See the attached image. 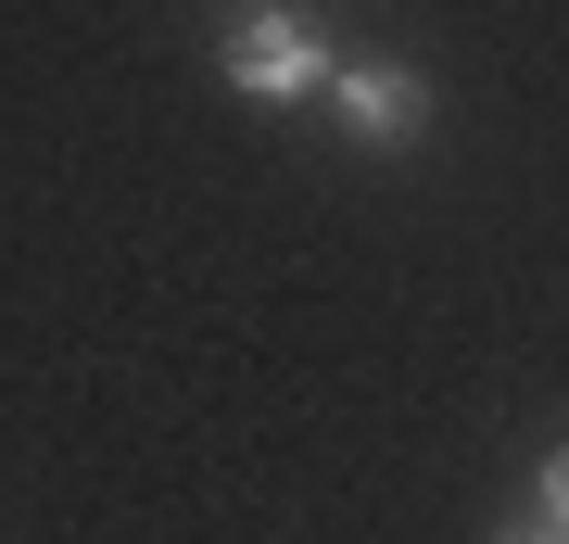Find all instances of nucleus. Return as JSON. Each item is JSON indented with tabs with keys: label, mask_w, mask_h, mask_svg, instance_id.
Masks as SVG:
<instances>
[{
	"label": "nucleus",
	"mask_w": 569,
	"mask_h": 544,
	"mask_svg": "<svg viewBox=\"0 0 569 544\" xmlns=\"http://www.w3.org/2000/svg\"><path fill=\"white\" fill-rule=\"evenodd\" d=\"M216 63H228V89H241V101H305V89H329V63H342V51H329L305 13H279V0H266V13L228 26Z\"/></svg>",
	"instance_id": "obj_1"
},
{
	"label": "nucleus",
	"mask_w": 569,
	"mask_h": 544,
	"mask_svg": "<svg viewBox=\"0 0 569 544\" xmlns=\"http://www.w3.org/2000/svg\"><path fill=\"white\" fill-rule=\"evenodd\" d=\"M329 115H342L355 152H406L430 127V89L406 77V63H329Z\"/></svg>",
	"instance_id": "obj_2"
},
{
	"label": "nucleus",
	"mask_w": 569,
	"mask_h": 544,
	"mask_svg": "<svg viewBox=\"0 0 569 544\" xmlns=\"http://www.w3.org/2000/svg\"><path fill=\"white\" fill-rule=\"evenodd\" d=\"M531 520L569 532V444H545V468H531Z\"/></svg>",
	"instance_id": "obj_3"
},
{
	"label": "nucleus",
	"mask_w": 569,
	"mask_h": 544,
	"mask_svg": "<svg viewBox=\"0 0 569 544\" xmlns=\"http://www.w3.org/2000/svg\"><path fill=\"white\" fill-rule=\"evenodd\" d=\"M493 544H569V532H545V520H519V532H493Z\"/></svg>",
	"instance_id": "obj_4"
}]
</instances>
